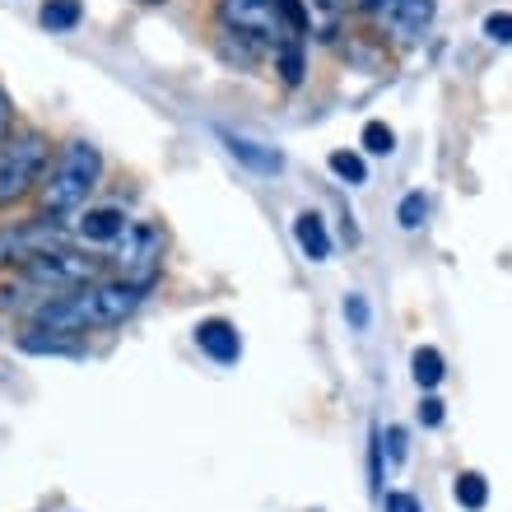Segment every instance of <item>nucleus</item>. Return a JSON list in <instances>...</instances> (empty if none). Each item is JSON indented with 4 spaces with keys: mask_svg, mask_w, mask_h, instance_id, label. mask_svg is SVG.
<instances>
[{
    "mask_svg": "<svg viewBox=\"0 0 512 512\" xmlns=\"http://www.w3.org/2000/svg\"><path fill=\"white\" fill-rule=\"evenodd\" d=\"M145 303V289L135 284H80L56 298H42L33 308V331H56V336H84V331H108L122 326L135 308Z\"/></svg>",
    "mask_w": 512,
    "mask_h": 512,
    "instance_id": "nucleus-1",
    "label": "nucleus"
},
{
    "mask_svg": "<svg viewBox=\"0 0 512 512\" xmlns=\"http://www.w3.org/2000/svg\"><path fill=\"white\" fill-rule=\"evenodd\" d=\"M42 177H47V182H42V215L70 219V215H80L84 201L94 196L98 177H103V154H98L89 140H70V145L61 149V159Z\"/></svg>",
    "mask_w": 512,
    "mask_h": 512,
    "instance_id": "nucleus-2",
    "label": "nucleus"
},
{
    "mask_svg": "<svg viewBox=\"0 0 512 512\" xmlns=\"http://www.w3.org/2000/svg\"><path fill=\"white\" fill-rule=\"evenodd\" d=\"M47 173V140L42 135H14L0 145V210L24 201Z\"/></svg>",
    "mask_w": 512,
    "mask_h": 512,
    "instance_id": "nucleus-3",
    "label": "nucleus"
},
{
    "mask_svg": "<svg viewBox=\"0 0 512 512\" xmlns=\"http://www.w3.org/2000/svg\"><path fill=\"white\" fill-rule=\"evenodd\" d=\"M98 261L94 256H80L70 252V247H56V252H42L33 256L28 266H19L28 289H38V294H66V289H80V284H94L98 280Z\"/></svg>",
    "mask_w": 512,
    "mask_h": 512,
    "instance_id": "nucleus-4",
    "label": "nucleus"
},
{
    "mask_svg": "<svg viewBox=\"0 0 512 512\" xmlns=\"http://www.w3.org/2000/svg\"><path fill=\"white\" fill-rule=\"evenodd\" d=\"M56 247H70L66 229H61V219H24V224H0V270L5 266H28L33 256L42 252H56Z\"/></svg>",
    "mask_w": 512,
    "mask_h": 512,
    "instance_id": "nucleus-5",
    "label": "nucleus"
},
{
    "mask_svg": "<svg viewBox=\"0 0 512 512\" xmlns=\"http://www.w3.org/2000/svg\"><path fill=\"white\" fill-rule=\"evenodd\" d=\"M163 266V233L154 224H126V233L117 238V270H122V284L145 289L159 280Z\"/></svg>",
    "mask_w": 512,
    "mask_h": 512,
    "instance_id": "nucleus-6",
    "label": "nucleus"
},
{
    "mask_svg": "<svg viewBox=\"0 0 512 512\" xmlns=\"http://www.w3.org/2000/svg\"><path fill=\"white\" fill-rule=\"evenodd\" d=\"M359 5L382 33L401 42H415L433 24V0H359Z\"/></svg>",
    "mask_w": 512,
    "mask_h": 512,
    "instance_id": "nucleus-7",
    "label": "nucleus"
},
{
    "mask_svg": "<svg viewBox=\"0 0 512 512\" xmlns=\"http://www.w3.org/2000/svg\"><path fill=\"white\" fill-rule=\"evenodd\" d=\"M219 24L229 28L233 38H256V42L280 33L270 0H219Z\"/></svg>",
    "mask_w": 512,
    "mask_h": 512,
    "instance_id": "nucleus-8",
    "label": "nucleus"
},
{
    "mask_svg": "<svg viewBox=\"0 0 512 512\" xmlns=\"http://www.w3.org/2000/svg\"><path fill=\"white\" fill-rule=\"evenodd\" d=\"M196 345H201L215 364H233V359L243 354V340H238L233 322H224V317H210V322L196 326Z\"/></svg>",
    "mask_w": 512,
    "mask_h": 512,
    "instance_id": "nucleus-9",
    "label": "nucleus"
},
{
    "mask_svg": "<svg viewBox=\"0 0 512 512\" xmlns=\"http://www.w3.org/2000/svg\"><path fill=\"white\" fill-rule=\"evenodd\" d=\"M126 224H131V219H126L122 210H112V205H103V210H80V238H89V243H117L126 233Z\"/></svg>",
    "mask_w": 512,
    "mask_h": 512,
    "instance_id": "nucleus-10",
    "label": "nucleus"
},
{
    "mask_svg": "<svg viewBox=\"0 0 512 512\" xmlns=\"http://www.w3.org/2000/svg\"><path fill=\"white\" fill-rule=\"evenodd\" d=\"M294 243L303 247L308 261H326V256H331V233H326V224H322L317 210H303V215L294 219Z\"/></svg>",
    "mask_w": 512,
    "mask_h": 512,
    "instance_id": "nucleus-11",
    "label": "nucleus"
},
{
    "mask_svg": "<svg viewBox=\"0 0 512 512\" xmlns=\"http://www.w3.org/2000/svg\"><path fill=\"white\" fill-rule=\"evenodd\" d=\"M224 145H229L233 159H243L247 168H256V173H280L284 168V159L275 149H261L256 140H243V135H224Z\"/></svg>",
    "mask_w": 512,
    "mask_h": 512,
    "instance_id": "nucleus-12",
    "label": "nucleus"
},
{
    "mask_svg": "<svg viewBox=\"0 0 512 512\" xmlns=\"http://www.w3.org/2000/svg\"><path fill=\"white\" fill-rule=\"evenodd\" d=\"M38 19H42V28H47V33H70V28L84 19V5H80V0H47Z\"/></svg>",
    "mask_w": 512,
    "mask_h": 512,
    "instance_id": "nucleus-13",
    "label": "nucleus"
},
{
    "mask_svg": "<svg viewBox=\"0 0 512 512\" xmlns=\"http://www.w3.org/2000/svg\"><path fill=\"white\" fill-rule=\"evenodd\" d=\"M270 10H275V24H280L284 38H303L308 33V5L303 0H270Z\"/></svg>",
    "mask_w": 512,
    "mask_h": 512,
    "instance_id": "nucleus-14",
    "label": "nucleus"
},
{
    "mask_svg": "<svg viewBox=\"0 0 512 512\" xmlns=\"http://www.w3.org/2000/svg\"><path fill=\"white\" fill-rule=\"evenodd\" d=\"M452 494H457L461 508H471V512H480L489 503V485H485V475L480 471H461L457 485H452Z\"/></svg>",
    "mask_w": 512,
    "mask_h": 512,
    "instance_id": "nucleus-15",
    "label": "nucleus"
},
{
    "mask_svg": "<svg viewBox=\"0 0 512 512\" xmlns=\"http://www.w3.org/2000/svg\"><path fill=\"white\" fill-rule=\"evenodd\" d=\"M410 373H415L419 387H438L443 382V354L433 350V345H419L415 359H410Z\"/></svg>",
    "mask_w": 512,
    "mask_h": 512,
    "instance_id": "nucleus-16",
    "label": "nucleus"
},
{
    "mask_svg": "<svg viewBox=\"0 0 512 512\" xmlns=\"http://www.w3.org/2000/svg\"><path fill=\"white\" fill-rule=\"evenodd\" d=\"M424 219H429V196H419V191H405L401 205H396V224H401L405 233L424 229Z\"/></svg>",
    "mask_w": 512,
    "mask_h": 512,
    "instance_id": "nucleus-17",
    "label": "nucleus"
},
{
    "mask_svg": "<svg viewBox=\"0 0 512 512\" xmlns=\"http://www.w3.org/2000/svg\"><path fill=\"white\" fill-rule=\"evenodd\" d=\"M331 173L340 177V182H350V187H359V182H368V168H364V159L354 154V149H331Z\"/></svg>",
    "mask_w": 512,
    "mask_h": 512,
    "instance_id": "nucleus-18",
    "label": "nucleus"
},
{
    "mask_svg": "<svg viewBox=\"0 0 512 512\" xmlns=\"http://www.w3.org/2000/svg\"><path fill=\"white\" fill-rule=\"evenodd\" d=\"M275 61H280L284 84H298V80H303V52H298L294 38H280V42H275Z\"/></svg>",
    "mask_w": 512,
    "mask_h": 512,
    "instance_id": "nucleus-19",
    "label": "nucleus"
},
{
    "mask_svg": "<svg viewBox=\"0 0 512 512\" xmlns=\"http://www.w3.org/2000/svg\"><path fill=\"white\" fill-rule=\"evenodd\" d=\"M359 140H364L368 154H391V149H396V131H391L387 122H368Z\"/></svg>",
    "mask_w": 512,
    "mask_h": 512,
    "instance_id": "nucleus-20",
    "label": "nucleus"
},
{
    "mask_svg": "<svg viewBox=\"0 0 512 512\" xmlns=\"http://www.w3.org/2000/svg\"><path fill=\"white\" fill-rule=\"evenodd\" d=\"M28 354H75V345L70 340H61L56 331H47V336H24L19 340Z\"/></svg>",
    "mask_w": 512,
    "mask_h": 512,
    "instance_id": "nucleus-21",
    "label": "nucleus"
},
{
    "mask_svg": "<svg viewBox=\"0 0 512 512\" xmlns=\"http://www.w3.org/2000/svg\"><path fill=\"white\" fill-rule=\"evenodd\" d=\"M485 38L499 42V47H508V38H512V14H508V10L489 14V19H485Z\"/></svg>",
    "mask_w": 512,
    "mask_h": 512,
    "instance_id": "nucleus-22",
    "label": "nucleus"
},
{
    "mask_svg": "<svg viewBox=\"0 0 512 512\" xmlns=\"http://www.w3.org/2000/svg\"><path fill=\"white\" fill-rule=\"evenodd\" d=\"M419 419H424L429 429H438V424H443V401H438V396H424V401H419Z\"/></svg>",
    "mask_w": 512,
    "mask_h": 512,
    "instance_id": "nucleus-23",
    "label": "nucleus"
},
{
    "mask_svg": "<svg viewBox=\"0 0 512 512\" xmlns=\"http://www.w3.org/2000/svg\"><path fill=\"white\" fill-rule=\"evenodd\" d=\"M345 312H350L354 331H364V326H368V303H364V298H359V294H350V298H345Z\"/></svg>",
    "mask_w": 512,
    "mask_h": 512,
    "instance_id": "nucleus-24",
    "label": "nucleus"
},
{
    "mask_svg": "<svg viewBox=\"0 0 512 512\" xmlns=\"http://www.w3.org/2000/svg\"><path fill=\"white\" fill-rule=\"evenodd\" d=\"M10 122H14V108H10V98H5V89H0V145L10 135Z\"/></svg>",
    "mask_w": 512,
    "mask_h": 512,
    "instance_id": "nucleus-25",
    "label": "nucleus"
},
{
    "mask_svg": "<svg viewBox=\"0 0 512 512\" xmlns=\"http://www.w3.org/2000/svg\"><path fill=\"white\" fill-rule=\"evenodd\" d=\"M387 447H391V457L401 461L405 457V429H387Z\"/></svg>",
    "mask_w": 512,
    "mask_h": 512,
    "instance_id": "nucleus-26",
    "label": "nucleus"
},
{
    "mask_svg": "<svg viewBox=\"0 0 512 512\" xmlns=\"http://www.w3.org/2000/svg\"><path fill=\"white\" fill-rule=\"evenodd\" d=\"M317 5H322V10H340V5H345V0H317Z\"/></svg>",
    "mask_w": 512,
    "mask_h": 512,
    "instance_id": "nucleus-27",
    "label": "nucleus"
},
{
    "mask_svg": "<svg viewBox=\"0 0 512 512\" xmlns=\"http://www.w3.org/2000/svg\"><path fill=\"white\" fill-rule=\"evenodd\" d=\"M405 512H424V508H419V503H415V499H410V508H405Z\"/></svg>",
    "mask_w": 512,
    "mask_h": 512,
    "instance_id": "nucleus-28",
    "label": "nucleus"
},
{
    "mask_svg": "<svg viewBox=\"0 0 512 512\" xmlns=\"http://www.w3.org/2000/svg\"><path fill=\"white\" fill-rule=\"evenodd\" d=\"M145 5H163V0H145Z\"/></svg>",
    "mask_w": 512,
    "mask_h": 512,
    "instance_id": "nucleus-29",
    "label": "nucleus"
}]
</instances>
